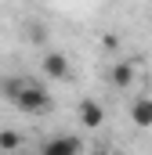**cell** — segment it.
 Returning a JSON list of instances; mask_svg holds the SVG:
<instances>
[{"label": "cell", "instance_id": "6da1fadb", "mask_svg": "<svg viewBox=\"0 0 152 155\" xmlns=\"http://www.w3.org/2000/svg\"><path fill=\"white\" fill-rule=\"evenodd\" d=\"M0 94H4L18 112H26V116H43V112H51V97H47V90L40 87L36 79L7 76V79H0Z\"/></svg>", "mask_w": 152, "mask_h": 155}, {"label": "cell", "instance_id": "7a4b0ae2", "mask_svg": "<svg viewBox=\"0 0 152 155\" xmlns=\"http://www.w3.org/2000/svg\"><path fill=\"white\" fill-rule=\"evenodd\" d=\"M76 119H80V126H87V130H98V126L105 123V108H102L94 97H83V101L76 105Z\"/></svg>", "mask_w": 152, "mask_h": 155}, {"label": "cell", "instance_id": "3957f363", "mask_svg": "<svg viewBox=\"0 0 152 155\" xmlns=\"http://www.w3.org/2000/svg\"><path fill=\"white\" fill-rule=\"evenodd\" d=\"M40 152L43 155H80L83 152V141L80 137H51V141L40 144Z\"/></svg>", "mask_w": 152, "mask_h": 155}, {"label": "cell", "instance_id": "277c9868", "mask_svg": "<svg viewBox=\"0 0 152 155\" xmlns=\"http://www.w3.org/2000/svg\"><path fill=\"white\" fill-rule=\"evenodd\" d=\"M40 69H43L51 79H69V58H65L62 51H47L43 61H40Z\"/></svg>", "mask_w": 152, "mask_h": 155}, {"label": "cell", "instance_id": "5b68a950", "mask_svg": "<svg viewBox=\"0 0 152 155\" xmlns=\"http://www.w3.org/2000/svg\"><path fill=\"white\" fill-rule=\"evenodd\" d=\"M134 72H138L134 61H116L112 69H109V83H112L116 90H127V87L134 83Z\"/></svg>", "mask_w": 152, "mask_h": 155}, {"label": "cell", "instance_id": "8992f818", "mask_svg": "<svg viewBox=\"0 0 152 155\" xmlns=\"http://www.w3.org/2000/svg\"><path fill=\"white\" fill-rule=\"evenodd\" d=\"M130 119H134V126H152V97H134L130 101Z\"/></svg>", "mask_w": 152, "mask_h": 155}, {"label": "cell", "instance_id": "52a82bcc", "mask_svg": "<svg viewBox=\"0 0 152 155\" xmlns=\"http://www.w3.org/2000/svg\"><path fill=\"white\" fill-rule=\"evenodd\" d=\"M22 144H26V137H22L18 130H11V126L0 130V152H18Z\"/></svg>", "mask_w": 152, "mask_h": 155}, {"label": "cell", "instance_id": "ba28073f", "mask_svg": "<svg viewBox=\"0 0 152 155\" xmlns=\"http://www.w3.org/2000/svg\"><path fill=\"white\" fill-rule=\"evenodd\" d=\"M26 36H29V43H43V40H47V25L29 22V25H26Z\"/></svg>", "mask_w": 152, "mask_h": 155}, {"label": "cell", "instance_id": "9c48e42d", "mask_svg": "<svg viewBox=\"0 0 152 155\" xmlns=\"http://www.w3.org/2000/svg\"><path fill=\"white\" fill-rule=\"evenodd\" d=\"M102 43H105L109 51H116V47H119V36H105V40H102Z\"/></svg>", "mask_w": 152, "mask_h": 155}]
</instances>
